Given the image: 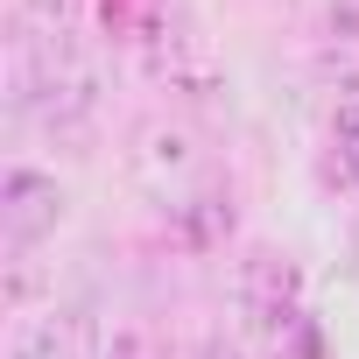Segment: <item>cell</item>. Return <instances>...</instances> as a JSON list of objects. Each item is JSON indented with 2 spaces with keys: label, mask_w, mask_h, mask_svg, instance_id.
Instances as JSON below:
<instances>
[{
  "label": "cell",
  "mask_w": 359,
  "mask_h": 359,
  "mask_svg": "<svg viewBox=\"0 0 359 359\" xmlns=\"http://www.w3.org/2000/svg\"><path fill=\"white\" fill-rule=\"evenodd\" d=\"M127 176H134V191H141L148 205H162L169 219L191 212L198 198H212V191H205V148H198V134H191L184 120H169V113H155V120L134 127Z\"/></svg>",
  "instance_id": "cell-1"
},
{
  "label": "cell",
  "mask_w": 359,
  "mask_h": 359,
  "mask_svg": "<svg viewBox=\"0 0 359 359\" xmlns=\"http://www.w3.org/2000/svg\"><path fill=\"white\" fill-rule=\"evenodd\" d=\"M64 219H71V191L57 184L50 169L15 162L8 184H0V226H8V247H43Z\"/></svg>",
  "instance_id": "cell-2"
},
{
  "label": "cell",
  "mask_w": 359,
  "mask_h": 359,
  "mask_svg": "<svg viewBox=\"0 0 359 359\" xmlns=\"http://www.w3.org/2000/svg\"><path fill=\"white\" fill-rule=\"evenodd\" d=\"M8 359H106V345H99V331H92L85 310H57L50 303V310H29L15 324Z\"/></svg>",
  "instance_id": "cell-3"
},
{
  "label": "cell",
  "mask_w": 359,
  "mask_h": 359,
  "mask_svg": "<svg viewBox=\"0 0 359 359\" xmlns=\"http://www.w3.org/2000/svg\"><path fill=\"white\" fill-rule=\"evenodd\" d=\"M331 162H338V176L359 191V99H345L338 113H331Z\"/></svg>",
  "instance_id": "cell-4"
},
{
  "label": "cell",
  "mask_w": 359,
  "mask_h": 359,
  "mask_svg": "<svg viewBox=\"0 0 359 359\" xmlns=\"http://www.w3.org/2000/svg\"><path fill=\"white\" fill-rule=\"evenodd\" d=\"M22 8H29V22H36V29H71L78 0H22Z\"/></svg>",
  "instance_id": "cell-5"
},
{
  "label": "cell",
  "mask_w": 359,
  "mask_h": 359,
  "mask_svg": "<svg viewBox=\"0 0 359 359\" xmlns=\"http://www.w3.org/2000/svg\"><path fill=\"white\" fill-rule=\"evenodd\" d=\"M331 36L359 43V0H331Z\"/></svg>",
  "instance_id": "cell-6"
},
{
  "label": "cell",
  "mask_w": 359,
  "mask_h": 359,
  "mask_svg": "<svg viewBox=\"0 0 359 359\" xmlns=\"http://www.w3.org/2000/svg\"><path fill=\"white\" fill-rule=\"evenodd\" d=\"M106 359H141V338H134V331H120V338L106 345Z\"/></svg>",
  "instance_id": "cell-7"
}]
</instances>
